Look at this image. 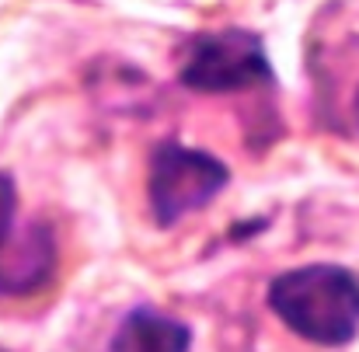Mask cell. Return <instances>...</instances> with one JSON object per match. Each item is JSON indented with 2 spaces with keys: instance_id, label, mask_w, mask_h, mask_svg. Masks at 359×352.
Wrapping results in <instances>:
<instances>
[{
  "instance_id": "obj_1",
  "label": "cell",
  "mask_w": 359,
  "mask_h": 352,
  "mask_svg": "<svg viewBox=\"0 0 359 352\" xmlns=\"http://www.w3.org/2000/svg\"><path fill=\"white\" fill-rule=\"evenodd\" d=\"M269 304L290 332L318 346H346L359 332V279L339 265H304L276 276Z\"/></svg>"
},
{
  "instance_id": "obj_2",
  "label": "cell",
  "mask_w": 359,
  "mask_h": 352,
  "mask_svg": "<svg viewBox=\"0 0 359 352\" xmlns=\"http://www.w3.org/2000/svg\"><path fill=\"white\" fill-rule=\"evenodd\" d=\"M224 185H227V168L217 157L178 143H164L154 150L147 192L157 224L164 227L178 224L185 213L206 206Z\"/></svg>"
},
{
  "instance_id": "obj_3",
  "label": "cell",
  "mask_w": 359,
  "mask_h": 352,
  "mask_svg": "<svg viewBox=\"0 0 359 352\" xmlns=\"http://www.w3.org/2000/svg\"><path fill=\"white\" fill-rule=\"evenodd\" d=\"M182 81L192 91L220 95V91H241V88L269 84L272 67H269L262 42L251 32L227 28V32L199 35V42L192 46V53L182 67Z\"/></svg>"
},
{
  "instance_id": "obj_4",
  "label": "cell",
  "mask_w": 359,
  "mask_h": 352,
  "mask_svg": "<svg viewBox=\"0 0 359 352\" xmlns=\"http://www.w3.org/2000/svg\"><path fill=\"white\" fill-rule=\"evenodd\" d=\"M189 328L150 307H136L119 325L109 352H189Z\"/></svg>"
},
{
  "instance_id": "obj_5",
  "label": "cell",
  "mask_w": 359,
  "mask_h": 352,
  "mask_svg": "<svg viewBox=\"0 0 359 352\" xmlns=\"http://www.w3.org/2000/svg\"><path fill=\"white\" fill-rule=\"evenodd\" d=\"M14 206H18V196H14V182H11L7 175H0V248H4V244H7V237H11Z\"/></svg>"
},
{
  "instance_id": "obj_6",
  "label": "cell",
  "mask_w": 359,
  "mask_h": 352,
  "mask_svg": "<svg viewBox=\"0 0 359 352\" xmlns=\"http://www.w3.org/2000/svg\"><path fill=\"white\" fill-rule=\"evenodd\" d=\"M356 122H359V95H356Z\"/></svg>"
}]
</instances>
